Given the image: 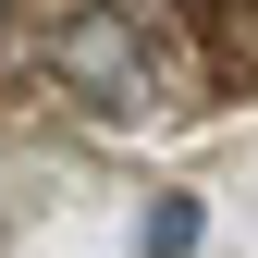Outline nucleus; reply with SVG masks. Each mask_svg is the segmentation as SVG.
<instances>
[{"label": "nucleus", "instance_id": "nucleus-1", "mask_svg": "<svg viewBox=\"0 0 258 258\" xmlns=\"http://www.w3.org/2000/svg\"><path fill=\"white\" fill-rule=\"evenodd\" d=\"M37 74L61 99L111 111V123H136V111L172 99V61H160V37L136 25V0H74V13H49L37 25Z\"/></svg>", "mask_w": 258, "mask_h": 258}, {"label": "nucleus", "instance_id": "nucleus-2", "mask_svg": "<svg viewBox=\"0 0 258 258\" xmlns=\"http://www.w3.org/2000/svg\"><path fill=\"white\" fill-rule=\"evenodd\" d=\"M136 246H148V258H184V246H197V197H160Z\"/></svg>", "mask_w": 258, "mask_h": 258}, {"label": "nucleus", "instance_id": "nucleus-3", "mask_svg": "<svg viewBox=\"0 0 258 258\" xmlns=\"http://www.w3.org/2000/svg\"><path fill=\"white\" fill-rule=\"evenodd\" d=\"M0 13H13V0H0Z\"/></svg>", "mask_w": 258, "mask_h": 258}]
</instances>
